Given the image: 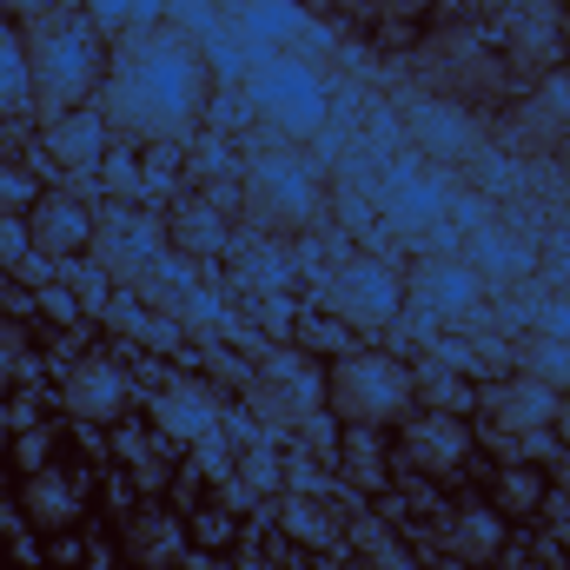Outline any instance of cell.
<instances>
[{"instance_id":"8","label":"cell","mask_w":570,"mask_h":570,"mask_svg":"<svg viewBox=\"0 0 570 570\" xmlns=\"http://www.w3.org/2000/svg\"><path fill=\"white\" fill-rule=\"evenodd\" d=\"M94 253H100L107 279L140 285V279H153V266L166 259V233H159L146 213H114V219H100V233H94Z\"/></svg>"},{"instance_id":"6","label":"cell","mask_w":570,"mask_h":570,"mask_svg":"<svg viewBox=\"0 0 570 570\" xmlns=\"http://www.w3.org/2000/svg\"><path fill=\"white\" fill-rule=\"evenodd\" d=\"M325 305L338 312V325H358V332H379V325H392L399 318V305H405V285L392 266H379V259H352V266H338L332 285H325Z\"/></svg>"},{"instance_id":"4","label":"cell","mask_w":570,"mask_h":570,"mask_svg":"<svg viewBox=\"0 0 570 570\" xmlns=\"http://www.w3.org/2000/svg\"><path fill=\"white\" fill-rule=\"evenodd\" d=\"M246 213L259 219V226H273V233H305L318 213H325V179H318V166L312 159H298V153H259L253 166H246Z\"/></svg>"},{"instance_id":"13","label":"cell","mask_w":570,"mask_h":570,"mask_svg":"<svg viewBox=\"0 0 570 570\" xmlns=\"http://www.w3.org/2000/svg\"><path fill=\"white\" fill-rule=\"evenodd\" d=\"M444 551H451L458 564H484V558H498V551H504V518L484 511V504L451 511V518H444Z\"/></svg>"},{"instance_id":"21","label":"cell","mask_w":570,"mask_h":570,"mask_svg":"<svg viewBox=\"0 0 570 570\" xmlns=\"http://www.w3.org/2000/svg\"><path fill=\"white\" fill-rule=\"evenodd\" d=\"M285 531H292L298 544H312V551L338 544V531H332V524H325V518H318V511H312L305 498H292V504H285Z\"/></svg>"},{"instance_id":"2","label":"cell","mask_w":570,"mask_h":570,"mask_svg":"<svg viewBox=\"0 0 570 570\" xmlns=\"http://www.w3.org/2000/svg\"><path fill=\"white\" fill-rule=\"evenodd\" d=\"M27 67H33V94L47 107L73 114L107 80V47H100L94 20H80V13H33L27 20Z\"/></svg>"},{"instance_id":"23","label":"cell","mask_w":570,"mask_h":570,"mask_svg":"<svg viewBox=\"0 0 570 570\" xmlns=\"http://www.w3.org/2000/svg\"><path fill=\"white\" fill-rule=\"evenodd\" d=\"M358 544H365V558H372V570H419L412 558H405V551H399V544H392V538H385V531H372V524L358 531Z\"/></svg>"},{"instance_id":"11","label":"cell","mask_w":570,"mask_h":570,"mask_svg":"<svg viewBox=\"0 0 570 570\" xmlns=\"http://www.w3.org/2000/svg\"><path fill=\"white\" fill-rule=\"evenodd\" d=\"M127 558L140 570H173L186 564V524L173 518V511H159V504H146L127 518Z\"/></svg>"},{"instance_id":"1","label":"cell","mask_w":570,"mask_h":570,"mask_svg":"<svg viewBox=\"0 0 570 570\" xmlns=\"http://www.w3.org/2000/svg\"><path fill=\"white\" fill-rule=\"evenodd\" d=\"M213 67L186 27H134L100 80V120L127 146H173L206 114Z\"/></svg>"},{"instance_id":"5","label":"cell","mask_w":570,"mask_h":570,"mask_svg":"<svg viewBox=\"0 0 570 570\" xmlns=\"http://www.w3.org/2000/svg\"><path fill=\"white\" fill-rule=\"evenodd\" d=\"M246 94H253V107H259L273 127H285V134H312V127L325 120V87H318V73H312V67L266 60V67H253Z\"/></svg>"},{"instance_id":"14","label":"cell","mask_w":570,"mask_h":570,"mask_svg":"<svg viewBox=\"0 0 570 570\" xmlns=\"http://www.w3.org/2000/svg\"><path fill=\"white\" fill-rule=\"evenodd\" d=\"M153 419L166 438H179V444H199L206 431H213V399H206V385H166L159 399H153Z\"/></svg>"},{"instance_id":"3","label":"cell","mask_w":570,"mask_h":570,"mask_svg":"<svg viewBox=\"0 0 570 570\" xmlns=\"http://www.w3.org/2000/svg\"><path fill=\"white\" fill-rule=\"evenodd\" d=\"M325 399H332V412L345 425H358V431L399 425L419 405V372L405 358H392V352H352V358L332 365Z\"/></svg>"},{"instance_id":"28","label":"cell","mask_w":570,"mask_h":570,"mask_svg":"<svg viewBox=\"0 0 570 570\" xmlns=\"http://www.w3.org/2000/svg\"><path fill=\"white\" fill-rule=\"evenodd\" d=\"M558 419H564V438H570V405H558Z\"/></svg>"},{"instance_id":"16","label":"cell","mask_w":570,"mask_h":570,"mask_svg":"<svg viewBox=\"0 0 570 570\" xmlns=\"http://www.w3.org/2000/svg\"><path fill=\"white\" fill-rule=\"evenodd\" d=\"M33 107V67H27V40L13 27H0V120Z\"/></svg>"},{"instance_id":"25","label":"cell","mask_w":570,"mask_h":570,"mask_svg":"<svg viewBox=\"0 0 570 570\" xmlns=\"http://www.w3.org/2000/svg\"><path fill=\"white\" fill-rule=\"evenodd\" d=\"M27 246H33V239H27V219H20V213H0V266H20Z\"/></svg>"},{"instance_id":"9","label":"cell","mask_w":570,"mask_h":570,"mask_svg":"<svg viewBox=\"0 0 570 570\" xmlns=\"http://www.w3.org/2000/svg\"><path fill=\"white\" fill-rule=\"evenodd\" d=\"M94 233H100V213L73 193H40L33 213H27V239L47 253V259H73V253H94Z\"/></svg>"},{"instance_id":"7","label":"cell","mask_w":570,"mask_h":570,"mask_svg":"<svg viewBox=\"0 0 570 570\" xmlns=\"http://www.w3.org/2000/svg\"><path fill=\"white\" fill-rule=\"evenodd\" d=\"M60 405H67L73 419H87V425H114V419H127V405H134V372L114 365V358H100V352H87V358H73L67 379H60Z\"/></svg>"},{"instance_id":"22","label":"cell","mask_w":570,"mask_h":570,"mask_svg":"<svg viewBox=\"0 0 570 570\" xmlns=\"http://www.w3.org/2000/svg\"><path fill=\"white\" fill-rule=\"evenodd\" d=\"M153 444H159V438H140V431H127V438H120V458H134L140 484H159V478H166V458H159Z\"/></svg>"},{"instance_id":"20","label":"cell","mask_w":570,"mask_h":570,"mask_svg":"<svg viewBox=\"0 0 570 570\" xmlns=\"http://www.w3.org/2000/svg\"><path fill=\"white\" fill-rule=\"evenodd\" d=\"M419 140L431 146V153H464L471 146V127H464V114L458 107H419Z\"/></svg>"},{"instance_id":"10","label":"cell","mask_w":570,"mask_h":570,"mask_svg":"<svg viewBox=\"0 0 570 570\" xmlns=\"http://www.w3.org/2000/svg\"><path fill=\"white\" fill-rule=\"evenodd\" d=\"M464 451H471V425L458 419V412H425V419H412L405 425V458L419 464V471H458L464 464Z\"/></svg>"},{"instance_id":"17","label":"cell","mask_w":570,"mask_h":570,"mask_svg":"<svg viewBox=\"0 0 570 570\" xmlns=\"http://www.w3.org/2000/svg\"><path fill=\"white\" fill-rule=\"evenodd\" d=\"M298 0H246L239 7V33L253 40V47H279V40H292L298 33Z\"/></svg>"},{"instance_id":"26","label":"cell","mask_w":570,"mask_h":570,"mask_svg":"<svg viewBox=\"0 0 570 570\" xmlns=\"http://www.w3.org/2000/svg\"><path fill=\"white\" fill-rule=\"evenodd\" d=\"M504 511H531L538 504V478L531 471H504V498H498Z\"/></svg>"},{"instance_id":"19","label":"cell","mask_w":570,"mask_h":570,"mask_svg":"<svg viewBox=\"0 0 570 570\" xmlns=\"http://www.w3.org/2000/svg\"><path fill=\"white\" fill-rule=\"evenodd\" d=\"M419 298L431 312H471L478 305V273L471 266H425L419 273Z\"/></svg>"},{"instance_id":"27","label":"cell","mask_w":570,"mask_h":570,"mask_svg":"<svg viewBox=\"0 0 570 570\" xmlns=\"http://www.w3.org/2000/svg\"><path fill=\"white\" fill-rule=\"evenodd\" d=\"M13 372H20V332L0 318V392L13 385Z\"/></svg>"},{"instance_id":"15","label":"cell","mask_w":570,"mask_h":570,"mask_svg":"<svg viewBox=\"0 0 570 570\" xmlns=\"http://www.w3.org/2000/svg\"><path fill=\"white\" fill-rule=\"evenodd\" d=\"M491 419L504 431H544L558 419V392H551L544 379H518V385L491 392Z\"/></svg>"},{"instance_id":"29","label":"cell","mask_w":570,"mask_h":570,"mask_svg":"<svg viewBox=\"0 0 570 570\" xmlns=\"http://www.w3.org/2000/svg\"><path fill=\"white\" fill-rule=\"evenodd\" d=\"M173 7H199V0H173Z\"/></svg>"},{"instance_id":"18","label":"cell","mask_w":570,"mask_h":570,"mask_svg":"<svg viewBox=\"0 0 570 570\" xmlns=\"http://www.w3.org/2000/svg\"><path fill=\"white\" fill-rule=\"evenodd\" d=\"M47 140H53V153L60 159H73V166H87V159H100L107 153V120H94V114H60L53 127H47Z\"/></svg>"},{"instance_id":"24","label":"cell","mask_w":570,"mask_h":570,"mask_svg":"<svg viewBox=\"0 0 570 570\" xmlns=\"http://www.w3.org/2000/svg\"><path fill=\"white\" fill-rule=\"evenodd\" d=\"M33 199H40V193H33V179H27L20 166H0V213H20V206L33 213Z\"/></svg>"},{"instance_id":"12","label":"cell","mask_w":570,"mask_h":570,"mask_svg":"<svg viewBox=\"0 0 570 570\" xmlns=\"http://www.w3.org/2000/svg\"><path fill=\"white\" fill-rule=\"evenodd\" d=\"M20 511H27V524H40V531H67V524L80 518V478L60 471V464H40V471L27 478V491H20Z\"/></svg>"}]
</instances>
